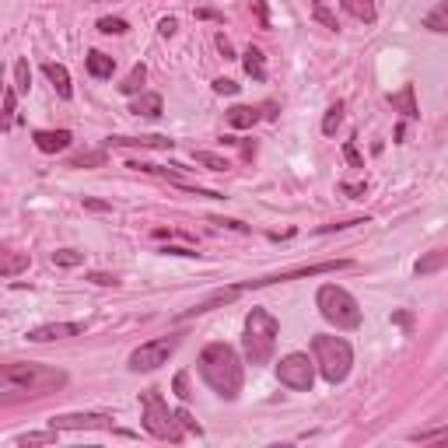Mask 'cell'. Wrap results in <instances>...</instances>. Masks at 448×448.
Returning a JSON list of instances; mask_svg holds the SVG:
<instances>
[{"label":"cell","instance_id":"obj_1","mask_svg":"<svg viewBox=\"0 0 448 448\" xmlns=\"http://www.w3.org/2000/svg\"><path fill=\"white\" fill-rule=\"evenodd\" d=\"M67 385V371L49 365H4L0 368V400L14 403L25 396H46Z\"/></svg>","mask_w":448,"mask_h":448},{"label":"cell","instance_id":"obj_2","mask_svg":"<svg viewBox=\"0 0 448 448\" xmlns=\"http://www.w3.org/2000/svg\"><path fill=\"white\" fill-rule=\"evenodd\" d=\"M200 375L221 400H239L242 392V361L228 343H207L200 350Z\"/></svg>","mask_w":448,"mask_h":448},{"label":"cell","instance_id":"obj_3","mask_svg":"<svg viewBox=\"0 0 448 448\" xmlns=\"http://www.w3.org/2000/svg\"><path fill=\"white\" fill-rule=\"evenodd\" d=\"M277 333H281V326H277V319L266 308H249V316H245V336H242L245 361L249 365H266L274 358Z\"/></svg>","mask_w":448,"mask_h":448},{"label":"cell","instance_id":"obj_4","mask_svg":"<svg viewBox=\"0 0 448 448\" xmlns=\"http://www.w3.org/2000/svg\"><path fill=\"white\" fill-rule=\"evenodd\" d=\"M316 305L323 312V319L333 323L336 329H358L361 326V305L358 298L340 284H323L316 294Z\"/></svg>","mask_w":448,"mask_h":448},{"label":"cell","instance_id":"obj_5","mask_svg":"<svg viewBox=\"0 0 448 448\" xmlns=\"http://www.w3.org/2000/svg\"><path fill=\"white\" fill-rule=\"evenodd\" d=\"M312 354H316V365L323 371V378L333 382V385L343 382V378L350 375L354 350H350V343H347L343 336H326V333L312 336Z\"/></svg>","mask_w":448,"mask_h":448},{"label":"cell","instance_id":"obj_6","mask_svg":"<svg viewBox=\"0 0 448 448\" xmlns=\"http://www.w3.org/2000/svg\"><path fill=\"white\" fill-rule=\"evenodd\" d=\"M175 413L165 407V400L151 389V392H144V431L147 434H155V438H162V442H182V431L175 427Z\"/></svg>","mask_w":448,"mask_h":448},{"label":"cell","instance_id":"obj_7","mask_svg":"<svg viewBox=\"0 0 448 448\" xmlns=\"http://www.w3.org/2000/svg\"><path fill=\"white\" fill-rule=\"evenodd\" d=\"M175 347H179V336H158V340H147V343H140L133 354H130V371H155V368H162L172 354H175Z\"/></svg>","mask_w":448,"mask_h":448},{"label":"cell","instance_id":"obj_8","mask_svg":"<svg viewBox=\"0 0 448 448\" xmlns=\"http://www.w3.org/2000/svg\"><path fill=\"white\" fill-rule=\"evenodd\" d=\"M347 266H350V259H329V263H312V266H294V270H281V274H270V277L245 281V284H239V291L270 287V284H281V281H294V277H319V274H336V270H347Z\"/></svg>","mask_w":448,"mask_h":448},{"label":"cell","instance_id":"obj_9","mask_svg":"<svg viewBox=\"0 0 448 448\" xmlns=\"http://www.w3.org/2000/svg\"><path fill=\"white\" fill-rule=\"evenodd\" d=\"M316 361H308V354H287L284 361L277 365V378L281 385L294 389V392H308L316 382Z\"/></svg>","mask_w":448,"mask_h":448},{"label":"cell","instance_id":"obj_10","mask_svg":"<svg viewBox=\"0 0 448 448\" xmlns=\"http://www.w3.org/2000/svg\"><path fill=\"white\" fill-rule=\"evenodd\" d=\"M109 420L113 417H105V413H60V417L49 420V427H56V431H88V427H109Z\"/></svg>","mask_w":448,"mask_h":448},{"label":"cell","instance_id":"obj_11","mask_svg":"<svg viewBox=\"0 0 448 448\" xmlns=\"http://www.w3.org/2000/svg\"><path fill=\"white\" fill-rule=\"evenodd\" d=\"M78 333H84L81 323H49V326L28 329V340H32V343H49V340H67V336H78Z\"/></svg>","mask_w":448,"mask_h":448},{"label":"cell","instance_id":"obj_12","mask_svg":"<svg viewBox=\"0 0 448 448\" xmlns=\"http://www.w3.org/2000/svg\"><path fill=\"white\" fill-rule=\"evenodd\" d=\"M36 147L42 155H56V151H67L71 147V133L67 130H36Z\"/></svg>","mask_w":448,"mask_h":448},{"label":"cell","instance_id":"obj_13","mask_svg":"<svg viewBox=\"0 0 448 448\" xmlns=\"http://www.w3.org/2000/svg\"><path fill=\"white\" fill-rule=\"evenodd\" d=\"M109 144H116V147H158V151H172L175 140L151 133V137H109Z\"/></svg>","mask_w":448,"mask_h":448},{"label":"cell","instance_id":"obj_14","mask_svg":"<svg viewBox=\"0 0 448 448\" xmlns=\"http://www.w3.org/2000/svg\"><path fill=\"white\" fill-rule=\"evenodd\" d=\"M42 74L53 81V88L60 91V98H71V95H74V88H71V74H67L63 63H42Z\"/></svg>","mask_w":448,"mask_h":448},{"label":"cell","instance_id":"obj_15","mask_svg":"<svg viewBox=\"0 0 448 448\" xmlns=\"http://www.w3.org/2000/svg\"><path fill=\"white\" fill-rule=\"evenodd\" d=\"M442 266H448V249H434V252L420 256L413 270H417V277H427V274H438Z\"/></svg>","mask_w":448,"mask_h":448},{"label":"cell","instance_id":"obj_16","mask_svg":"<svg viewBox=\"0 0 448 448\" xmlns=\"http://www.w3.org/2000/svg\"><path fill=\"white\" fill-rule=\"evenodd\" d=\"M113 71H116V60H113V56H105V53H88V74H91V78L105 81V78H113Z\"/></svg>","mask_w":448,"mask_h":448},{"label":"cell","instance_id":"obj_17","mask_svg":"<svg viewBox=\"0 0 448 448\" xmlns=\"http://www.w3.org/2000/svg\"><path fill=\"white\" fill-rule=\"evenodd\" d=\"M340 4H343V11H347L350 18H358V21H365V25H371V21L378 18L375 0H340Z\"/></svg>","mask_w":448,"mask_h":448},{"label":"cell","instance_id":"obj_18","mask_svg":"<svg viewBox=\"0 0 448 448\" xmlns=\"http://www.w3.org/2000/svg\"><path fill=\"white\" fill-rule=\"evenodd\" d=\"M130 113H133V116H162V95L144 91V95L130 105Z\"/></svg>","mask_w":448,"mask_h":448},{"label":"cell","instance_id":"obj_19","mask_svg":"<svg viewBox=\"0 0 448 448\" xmlns=\"http://www.w3.org/2000/svg\"><path fill=\"white\" fill-rule=\"evenodd\" d=\"M256 123H259V113H256L252 105L228 109V126H235V130H249V126H256Z\"/></svg>","mask_w":448,"mask_h":448},{"label":"cell","instance_id":"obj_20","mask_svg":"<svg viewBox=\"0 0 448 448\" xmlns=\"http://www.w3.org/2000/svg\"><path fill=\"white\" fill-rule=\"evenodd\" d=\"M242 56H245L242 63H245V71H249V78L263 81V78H266V63H263V53H259L256 46H249V49H245Z\"/></svg>","mask_w":448,"mask_h":448},{"label":"cell","instance_id":"obj_21","mask_svg":"<svg viewBox=\"0 0 448 448\" xmlns=\"http://www.w3.org/2000/svg\"><path fill=\"white\" fill-rule=\"evenodd\" d=\"M424 28H427V32H448V0H442V4L424 18Z\"/></svg>","mask_w":448,"mask_h":448},{"label":"cell","instance_id":"obj_22","mask_svg":"<svg viewBox=\"0 0 448 448\" xmlns=\"http://www.w3.org/2000/svg\"><path fill=\"white\" fill-rule=\"evenodd\" d=\"M144 81H147V67H144V63H137V67L126 74V81L120 84V91H123V95H137Z\"/></svg>","mask_w":448,"mask_h":448},{"label":"cell","instance_id":"obj_23","mask_svg":"<svg viewBox=\"0 0 448 448\" xmlns=\"http://www.w3.org/2000/svg\"><path fill=\"white\" fill-rule=\"evenodd\" d=\"M389 102H392V109H400L403 116H417V105H413V84H407L400 95H389Z\"/></svg>","mask_w":448,"mask_h":448},{"label":"cell","instance_id":"obj_24","mask_svg":"<svg viewBox=\"0 0 448 448\" xmlns=\"http://www.w3.org/2000/svg\"><path fill=\"white\" fill-rule=\"evenodd\" d=\"M21 270H28V256H18V252H7L4 256V266H0V274L11 281V277H18Z\"/></svg>","mask_w":448,"mask_h":448},{"label":"cell","instance_id":"obj_25","mask_svg":"<svg viewBox=\"0 0 448 448\" xmlns=\"http://www.w3.org/2000/svg\"><path fill=\"white\" fill-rule=\"evenodd\" d=\"M18 113V88H4V130H11Z\"/></svg>","mask_w":448,"mask_h":448},{"label":"cell","instance_id":"obj_26","mask_svg":"<svg viewBox=\"0 0 448 448\" xmlns=\"http://www.w3.org/2000/svg\"><path fill=\"white\" fill-rule=\"evenodd\" d=\"M53 263H56V266H67V270H71V266H81L84 252H78V249H56V252H53Z\"/></svg>","mask_w":448,"mask_h":448},{"label":"cell","instance_id":"obj_27","mask_svg":"<svg viewBox=\"0 0 448 448\" xmlns=\"http://www.w3.org/2000/svg\"><path fill=\"white\" fill-rule=\"evenodd\" d=\"M14 88H18L21 95H28V88H32V71H28V60H18V63H14Z\"/></svg>","mask_w":448,"mask_h":448},{"label":"cell","instance_id":"obj_28","mask_svg":"<svg viewBox=\"0 0 448 448\" xmlns=\"http://www.w3.org/2000/svg\"><path fill=\"white\" fill-rule=\"evenodd\" d=\"M340 123H343V105L336 102V105H329V109H326V120H323V133H326V137H333V133L340 130Z\"/></svg>","mask_w":448,"mask_h":448},{"label":"cell","instance_id":"obj_29","mask_svg":"<svg viewBox=\"0 0 448 448\" xmlns=\"http://www.w3.org/2000/svg\"><path fill=\"white\" fill-rule=\"evenodd\" d=\"M312 14H316V21H323V25H326L329 32H336V28H340V21H336V14L329 11V7H326V4H323V0H316V4H312Z\"/></svg>","mask_w":448,"mask_h":448},{"label":"cell","instance_id":"obj_30","mask_svg":"<svg viewBox=\"0 0 448 448\" xmlns=\"http://www.w3.org/2000/svg\"><path fill=\"white\" fill-rule=\"evenodd\" d=\"M193 158H197V165H207L210 172H224V168H228V162H224L221 155H210V151H197Z\"/></svg>","mask_w":448,"mask_h":448},{"label":"cell","instance_id":"obj_31","mask_svg":"<svg viewBox=\"0 0 448 448\" xmlns=\"http://www.w3.org/2000/svg\"><path fill=\"white\" fill-rule=\"evenodd\" d=\"M126 28H130V25H126L123 18H102V21H98V32H105V36H123Z\"/></svg>","mask_w":448,"mask_h":448},{"label":"cell","instance_id":"obj_32","mask_svg":"<svg viewBox=\"0 0 448 448\" xmlns=\"http://www.w3.org/2000/svg\"><path fill=\"white\" fill-rule=\"evenodd\" d=\"M53 442H56V427H53L49 434H25L18 445H53Z\"/></svg>","mask_w":448,"mask_h":448},{"label":"cell","instance_id":"obj_33","mask_svg":"<svg viewBox=\"0 0 448 448\" xmlns=\"http://www.w3.org/2000/svg\"><path fill=\"white\" fill-rule=\"evenodd\" d=\"M162 252H165V256H186V259H200V252H197V249H186V245H165Z\"/></svg>","mask_w":448,"mask_h":448},{"label":"cell","instance_id":"obj_34","mask_svg":"<svg viewBox=\"0 0 448 448\" xmlns=\"http://www.w3.org/2000/svg\"><path fill=\"white\" fill-rule=\"evenodd\" d=\"M71 165H74V168H81V165H105V155H102V151H95V155H78Z\"/></svg>","mask_w":448,"mask_h":448},{"label":"cell","instance_id":"obj_35","mask_svg":"<svg viewBox=\"0 0 448 448\" xmlns=\"http://www.w3.org/2000/svg\"><path fill=\"white\" fill-rule=\"evenodd\" d=\"M214 91H217V95H239V84L228 81V78H217V81H214Z\"/></svg>","mask_w":448,"mask_h":448},{"label":"cell","instance_id":"obj_36","mask_svg":"<svg viewBox=\"0 0 448 448\" xmlns=\"http://www.w3.org/2000/svg\"><path fill=\"white\" fill-rule=\"evenodd\" d=\"M214 224H221V228H231V231H239V235H245V231H249V224H242V221H231V217H214Z\"/></svg>","mask_w":448,"mask_h":448},{"label":"cell","instance_id":"obj_37","mask_svg":"<svg viewBox=\"0 0 448 448\" xmlns=\"http://www.w3.org/2000/svg\"><path fill=\"white\" fill-rule=\"evenodd\" d=\"M88 281H95V284H98V287H116V284H120V281H116L113 274H91Z\"/></svg>","mask_w":448,"mask_h":448},{"label":"cell","instance_id":"obj_38","mask_svg":"<svg viewBox=\"0 0 448 448\" xmlns=\"http://www.w3.org/2000/svg\"><path fill=\"white\" fill-rule=\"evenodd\" d=\"M175 28H179V21H175V18H162V25H158V32H162L165 39H168V36H175Z\"/></svg>","mask_w":448,"mask_h":448},{"label":"cell","instance_id":"obj_39","mask_svg":"<svg viewBox=\"0 0 448 448\" xmlns=\"http://www.w3.org/2000/svg\"><path fill=\"white\" fill-rule=\"evenodd\" d=\"M175 417H179V424H186V427H189V431H197V434H200V424H197V420H193V417H189V413H186V410H179V413H175Z\"/></svg>","mask_w":448,"mask_h":448},{"label":"cell","instance_id":"obj_40","mask_svg":"<svg viewBox=\"0 0 448 448\" xmlns=\"http://www.w3.org/2000/svg\"><path fill=\"white\" fill-rule=\"evenodd\" d=\"M175 392H179V400H189V396H193V392H186V375L175 378Z\"/></svg>","mask_w":448,"mask_h":448},{"label":"cell","instance_id":"obj_41","mask_svg":"<svg viewBox=\"0 0 448 448\" xmlns=\"http://www.w3.org/2000/svg\"><path fill=\"white\" fill-rule=\"evenodd\" d=\"M343 155H347V162H350V165H361V155L354 151V144H347V147H343Z\"/></svg>","mask_w":448,"mask_h":448},{"label":"cell","instance_id":"obj_42","mask_svg":"<svg viewBox=\"0 0 448 448\" xmlns=\"http://www.w3.org/2000/svg\"><path fill=\"white\" fill-rule=\"evenodd\" d=\"M252 7H256V14H259V21H263V25H270V18H266V4H263V0H256Z\"/></svg>","mask_w":448,"mask_h":448},{"label":"cell","instance_id":"obj_43","mask_svg":"<svg viewBox=\"0 0 448 448\" xmlns=\"http://www.w3.org/2000/svg\"><path fill=\"white\" fill-rule=\"evenodd\" d=\"M217 49H221L224 56H231V53H235V49H231V42L224 39V36H217Z\"/></svg>","mask_w":448,"mask_h":448},{"label":"cell","instance_id":"obj_44","mask_svg":"<svg viewBox=\"0 0 448 448\" xmlns=\"http://www.w3.org/2000/svg\"><path fill=\"white\" fill-rule=\"evenodd\" d=\"M420 442H448V434H420Z\"/></svg>","mask_w":448,"mask_h":448},{"label":"cell","instance_id":"obj_45","mask_svg":"<svg viewBox=\"0 0 448 448\" xmlns=\"http://www.w3.org/2000/svg\"><path fill=\"white\" fill-rule=\"evenodd\" d=\"M95 4H98V0H95Z\"/></svg>","mask_w":448,"mask_h":448}]
</instances>
